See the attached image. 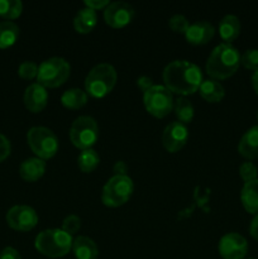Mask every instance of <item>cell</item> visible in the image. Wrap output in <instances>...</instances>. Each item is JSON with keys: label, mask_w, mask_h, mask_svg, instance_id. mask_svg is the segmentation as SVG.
I'll return each mask as SVG.
<instances>
[{"label": "cell", "mask_w": 258, "mask_h": 259, "mask_svg": "<svg viewBox=\"0 0 258 259\" xmlns=\"http://www.w3.org/2000/svg\"><path fill=\"white\" fill-rule=\"evenodd\" d=\"M164 86L177 95H191L199 91L202 73L199 66L189 61L177 60L168 63L163 70Z\"/></svg>", "instance_id": "1"}, {"label": "cell", "mask_w": 258, "mask_h": 259, "mask_svg": "<svg viewBox=\"0 0 258 259\" xmlns=\"http://www.w3.org/2000/svg\"><path fill=\"white\" fill-rule=\"evenodd\" d=\"M239 65V51L230 43H220L207 58L206 72L212 80H225L237 72Z\"/></svg>", "instance_id": "2"}, {"label": "cell", "mask_w": 258, "mask_h": 259, "mask_svg": "<svg viewBox=\"0 0 258 259\" xmlns=\"http://www.w3.org/2000/svg\"><path fill=\"white\" fill-rule=\"evenodd\" d=\"M72 235L62 229L43 230L35 238V249L48 258L65 257L72 249Z\"/></svg>", "instance_id": "3"}, {"label": "cell", "mask_w": 258, "mask_h": 259, "mask_svg": "<svg viewBox=\"0 0 258 259\" xmlns=\"http://www.w3.org/2000/svg\"><path fill=\"white\" fill-rule=\"evenodd\" d=\"M115 68L109 63H99L89 72L85 80L86 94L95 99L105 98L116 83Z\"/></svg>", "instance_id": "4"}, {"label": "cell", "mask_w": 258, "mask_h": 259, "mask_svg": "<svg viewBox=\"0 0 258 259\" xmlns=\"http://www.w3.org/2000/svg\"><path fill=\"white\" fill-rule=\"evenodd\" d=\"M71 66L65 58L52 57L38 66L37 80L46 89H55L63 85L70 77Z\"/></svg>", "instance_id": "5"}, {"label": "cell", "mask_w": 258, "mask_h": 259, "mask_svg": "<svg viewBox=\"0 0 258 259\" xmlns=\"http://www.w3.org/2000/svg\"><path fill=\"white\" fill-rule=\"evenodd\" d=\"M27 141L33 153L43 161L55 157L60 148L56 134L46 126L30 128L27 133Z\"/></svg>", "instance_id": "6"}, {"label": "cell", "mask_w": 258, "mask_h": 259, "mask_svg": "<svg viewBox=\"0 0 258 259\" xmlns=\"http://www.w3.org/2000/svg\"><path fill=\"white\" fill-rule=\"evenodd\" d=\"M133 181L128 176H113L105 184L101 194L103 204L108 207H119L128 202L133 194Z\"/></svg>", "instance_id": "7"}, {"label": "cell", "mask_w": 258, "mask_h": 259, "mask_svg": "<svg viewBox=\"0 0 258 259\" xmlns=\"http://www.w3.org/2000/svg\"><path fill=\"white\" fill-rule=\"evenodd\" d=\"M99 138V125L91 116H78L70 129V141L76 148L85 151L90 149Z\"/></svg>", "instance_id": "8"}, {"label": "cell", "mask_w": 258, "mask_h": 259, "mask_svg": "<svg viewBox=\"0 0 258 259\" xmlns=\"http://www.w3.org/2000/svg\"><path fill=\"white\" fill-rule=\"evenodd\" d=\"M144 106L151 115L164 118L174 110L175 101L171 91L162 85H153L143 95Z\"/></svg>", "instance_id": "9"}, {"label": "cell", "mask_w": 258, "mask_h": 259, "mask_svg": "<svg viewBox=\"0 0 258 259\" xmlns=\"http://www.w3.org/2000/svg\"><path fill=\"white\" fill-rule=\"evenodd\" d=\"M7 223L12 229L18 232H29L37 225L38 215L33 207L17 205L7 212Z\"/></svg>", "instance_id": "10"}, {"label": "cell", "mask_w": 258, "mask_h": 259, "mask_svg": "<svg viewBox=\"0 0 258 259\" xmlns=\"http://www.w3.org/2000/svg\"><path fill=\"white\" fill-rule=\"evenodd\" d=\"M134 9L129 3L114 2L110 3L104 10L105 23L111 28H124L133 20Z\"/></svg>", "instance_id": "11"}, {"label": "cell", "mask_w": 258, "mask_h": 259, "mask_svg": "<svg viewBox=\"0 0 258 259\" xmlns=\"http://www.w3.org/2000/svg\"><path fill=\"white\" fill-rule=\"evenodd\" d=\"M247 252V239L238 233H228L220 239L219 253L224 259H244Z\"/></svg>", "instance_id": "12"}, {"label": "cell", "mask_w": 258, "mask_h": 259, "mask_svg": "<svg viewBox=\"0 0 258 259\" xmlns=\"http://www.w3.org/2000/svg\"><path fill=\"white\" fill-rule=\"evenodd\" d=\"M189 139V129L180 121H174L164 128L162 143L169 153H176L185 147Z\"/></svg>", "instance_id": "13"}, {"label": "cell", "mask_w": 258, "mask_h": 259, "mask_svg": "<svg viewBox=\"0 0 258 259\" xmlns=\"http://www.w3.org/2000/svg\"><path fill=\"white\" fill-rule=\"evenodd\" d=\"M24 105L32 113H39L47 106L48 93L46 88L39 83H32L25 89L24 93Z\"/></svg>", "instance_id": "14"}, {"label": "cell", "mask_w": 258, "mask_h": 259, "mask_svg": "<svg viewBox=\"0 0 258 259\" xmlns=\"http://www.w3.org/2000/svg\"><path fill=\"white\" fill-rule=\"evenodd\" d=\"M215 34V29L206 20H199L190 24L189 29L185 33V38L189 43L195 46L206 45L212 39Z\"/></svg>", "instance_id": "15"}, {"label": "cell", "mask_w": 258, "mask_h": 259, "mask_svg": "<svg viewBox=\"0 0 258 259\" xmlns=\"http://www.w3.org/2000/svg\"><path fill=\"white\" fill-rule=\"evenodd\" d=\"M238 152L244 158H258V125L252 126L243 134L238 144Z\"/></svg>", "instance_id": "16"}, {"label": "cell", "mask_w": 258, "mask_h": 259, "mask_svg": "<svg viewBox=\"0 0 258 259\" xmlns=\"http://www.w3.org/2000/svg\"><path fill=\"white\" fill-rule=\"evenodd\" d=\"M46 162L40 158H28L22 162L19 167V175L24 181L35 182L45 175Z\"/></svg>", "instance_id": "17"}, {"label": "cell", "mask_w": 258, "mask_h": 259, "mask_svg": "<svg viewBox=\"0 0 258 259\" xmlns=\"http://www.w3.org/2000/svg\"><path fill=\"white\" fill-rule=\"evenodd\" d=\"M72 250L76 259H98L99 248L89 237H77L72 243Z\"/></svg>", "instance_id": "18"}, {"label": "cell", "mask_w": 258, "mask_h": 259, "mask_svg": "<svg viewBox=\"0 0 258 259\" xmlns=\"http://www.w3.org/2000/svg\"><path fill=\"white\" fill-rule=\"evenodd\" d=\"M98 24V15H96L95 10L90 9V8H83L80 9L76 14L75 19H73V28L77 33L81 34H88Z\"/></svg>", "instance_id": "19"}, {"label": "cell", "mask_w": 258, "mask_h": 259, "mask_svg": "<svg viewBox=\"0 0 258 259\" xmlns=\"http://www.w3.org/2000/svg\"><path fill=\"white\" fill-rule=\"evenodd\" d=\"M240 20L233 14H228L220 20L219 34L224 43H230L237 39L240 34Z\"/></svg>", "instance_id": "20"}, {"label": "cell", "mask_w": 258, "mask_h": 259, "mask_svg": "<svg viewBox=\"0 0 258 259\" xmlns=\"http://www.w3.org/2000/svg\"><path fill=\"white\" fill-rule=\"evenodd\" d=\"M243 207L249 214H258V179L254 181L245 182L240 192Z\"/></svg>", "instance_id": "21"}, {"label": "cell", "mask_w": 258, "mask_h": 259, "mask_svg": "<svg viewBox=\"0 0 258 259\" xmlns=\"http://www.w3.org/2000/svg\"><path fill=\"white\" fill-rule=\"evenodd\" d=\"M199 93L207 103H220L225 96V90L222 83L217 80H205L200 85Z\"/></svg>", "instance_id": "22"}, {"label": "cell", "mask_w": 258, "mask_h": 259, "mask_svg": "<svg viewBox=\"0 0 258 259\" xmlns=\"http://www.w3.org/2000/svg\"><path fill=\"white\" fill-rule=\"evenodd\" d=\"M61 103L65 108L72 109H81L88 103V94L86 91H82L81 89H70L65 91L61 96Z\"/></svg>", "instance_id": "23"}, {"label": "cell", "mask_w": 258, "mask_h": 259, "mask_svg": "<svg viewBox=\"0 0 258 259\" xmlns=\"http://www.w3.org/2000/svg\"><path fill=\"white\" fill-rule=\"evenodd\" d=\"M19 37V27L14 22L3 20L0 22V48L5 50L17 42Z\"/></svg>", "instance_id": "24"}, {"label": "cell", "mask_w": 258, "mask_h": 259, "mask_svg": "<svg viewBox=\"0 0 258 259\" xmlns=\"http://www.w3.org/2000/svg\"><path fill=\"white\" fill-rule=\"evenodd\" d=\"M100 163V157H99L98 152L94 151L93 148L85 149L80 153L77 158V166L85 174H90Z\"/></svg>", "instance_id": "25"}, {"label": "cell", "mask_w": 258, "mask_h": 259, "mask_svg": "<svg viewBox=\"0 0 258 259\" xmlns=\"http://www.w3.org/2000/svg\"><path fill=\"white\" fill-rule=\"evenodd\" d=\"M175 114H176L177 119H179L180 123L185 124L191 123L192 119H194V105L187 100L186 98H179L175 101Z\"/></svg>", "instance_id": "26"}, {"label": "cell", "mask_w": 258, "mask_h": 259, "mask_svg": "<svg viewBox=\"0 0 258 259\" xmlns=\"http://www.w3.org/2000/svg\"><path fill=\"white\" fill-rule=\"evenodd\" d=\"M23 12V4L20 0H0V17L10 20L17 19Z\"/></svg>", "instance_id": "27"}, {"label": "cell", "mask_w": 258, "mask_h": 259, "mask_svg": "<svg viewBox=\"0 0 258 259\" xmlns=\"http://www.w3.org/2000/svg\"><path fill=\"white\" fill-rule=\"evenodd\" d=\"M240 63L245 68L252 71H258V50H247L240 56Z\"/></svg>", "instance_id": "28"}, {"label": "cell", "mask_w": 258, "mask_h": 259, "mask_svg": "<svg viewBox=\"0 0 258 259\" xmlns=\"http://www.w3.org/2000/svg\"><path fill=\"white\" fill-rule=\"evenodd\" d=\"M168 25H169V28L174 30V32L182 33V34H185V33H186V30L189 29L190 23H189V20L186 19V17H184V15L175 14L174 17L169 18Z\"/></svg>", "instance_id": "29"}, {"label": "cell", "mask_w": 258, "mask_h": 259, "mask_svg": "<svg viewBox=\"0 0 258 259\" xmlns=\"http://www.w3.org/2000/svg\"><path fill=\"white\" fill-rule=\"evenodd\" d=\"M18 75L24 80H33L38 75V66L34 62L25 61V62L20 63L19 68H18Z\"/></svg>", "instance_id": "30"}, {"label": "cell", "mask_w": 258, "mask_h": 259, "mask_svg": "<svg viewBox=\"0 0 258 259\" xmlns=\"http://www.w3.org/2000/svg\"><path fill=\"white\" fill-rule=\"evenodd\" d=\"M239 175L242 177V180L245 182H250L257 180L258 171L257 167L252 163V162H244L242 166L239 167Z\"/></svg>", "instance_id": "31"}, {"label": "cell", "mask_w": 258, "mask_h": 259, "mask_svg": "<svg viewBox=\"0 0 258 259\" xmlns=\"http://www.w3.org/2000/svg\"><path fill=\"white\" fill-rule=\"evenodd\" d=\"M81 228V219L76 215H68L67 218H65L62 223V230L66 232L67 234L72 235L75 233H77Z\"/></svg>", "instance_id": "32"}, {"label": "cell", "mask_w": 258, "mask_h": 259, "mask_svg": "<svg viewBox=\"0 0 258 259\" xmlns=\"http://www.w3.org/2000/svg\"><path fill=\"white\" fill-rule=\"evenodd\" d=\"M10 151H12V146H10L9 139L0 134V163L9 157Z\"/></svg>", "instance_id": "33"}, {"label": "cell", "mask_w": 258, "mask_h": 259, "mask_svg": "<svg viewBox=\"0 0 258 259\" xmlns=\"http://www.w3.org/2000/svg\"><path fill=\"white\" fill-rule=\"evenodd\" d=\"M110 3L108 0H85V5L86 8H90L93 10H101L105 9Z\"/></svg>", "instance_id": "34"}, {"label": "cell", "mask_w": 258, "mask_h": 259, "mask_svg": "<svg viewBox=\"0 0 258 259\" xmlns=\"http://www.w3.org/2000/svg\"><path fill=\"white\" fill-rule=\"evenodd\" d=\"M0 259H22L19 252L12 247H7L0 252Z\"/></svg>", "instance_id": "35"}, {"label": "cell", "mask_w": 258, "mask_h": 259, "mask_svg": "<svg viewBox=\"0 0 258 259\" xmlns=\"http://www.w3.org/2000/svg\"><path fill=\"white\" fill-rule=\"evenodd\" d=\"M137 85H138V88L141 89L142 91L146 93L147 90H149V89L153 86V81H152V78L148 77V76H141V77L137 80Z\"/></svg>", "instance_id": "36"}, {"label": "cell", "mask_w": 258, "mask_h": 259, "mask_svg": "<svg viewBox=\"0 0 258 259\" xmlns=\"http://www.w3.org/2000/svg\"><path fill=\"white\" fill-rule=\"evenodd\" d=\"M126 169H128V166L124 161H118L115 162L113 167L114 176H126Z\"/></svg>", "instance_id": "37"}, {"label": "cell", "mask_w": 258, "mask_h": 259, "mask_svg": "<svg viewBox=\"0 0 258 259\" xmlns=\"http://www.w3.org/2000/svg\"><path fill=\"white\" fill-rule=\"evenodd\" d=\"M249 233L255 240H258V214L253 218L252 223H250L249 227Z\"/></svg>", "instance_id": "38"}, {"label": "cell", "mask_w": 258, "mask_h": 259, "mask_svg": "<svg viewBox=\"0 0 258 259\" xmlns=\"http://www.w3.org/2000/svg\"><path fill=\"white\" fill-rule=\"evenodd\" d=\"M252 86H253V89H254L255 94L258 95V71L253 72V75H252Z\"/></svg>", "instance_id": "39"}, {"label": "cell", "mask_w": 258, "mask_h": 259, "mask_svg": "<svg viewBox=\"0 0 258 259\" xmlns=\"http://www.w3.org/2000/svg\"><path fill=\"white\" fill-rule=\"evenodd\" d=\"M257 120H258V113H257Z\"/></svg>", "instance_id": "40"}, {"label": "cell", "mask_w": 258, "mask_h": 259, "mask_svg": "<svg viewBox=\"0 0 258 259\" xmlns=\"http://www.w3.org/2000/svg\"><path fill=\"white\" fill-rule=\"evenodd\" d=\"M250 259H254V258H250Z\"/></svg>", "instance_id": "41"}]
</instances>
